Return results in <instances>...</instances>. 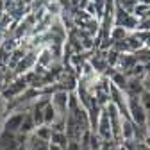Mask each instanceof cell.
Returning <instances> with one entry per match:
<instances>
[{
  "mask_svg": "<svg viewBox=\"0 0 150 150\" xmlns=\"http://www.w3.org/2000/svg\"><path fill=\"white\" fill-rule=\"evenodd\" d=\"M68 95H70V91H63V89L50 93V105L54 107L57 116H66L68 115Z\"/></svg>",
  "mask_w": 150,
  "mask_h": 150,
  "instance_id": "5",
  "label": "cell"
},
{
  "mask_svg": "<svg viewBox=\"0 0 150 150\" xmlns=\"http://www.w3.org/2000/svg\"><path fill=\"white\" fill-rule=\"evenodd\" d=\"M134 57H136V63H138V64L150 66V48L143 47V48L136 50V52H134Z\"/></svg>",
  "mask_w": 150,
  "mask_h": 150,
  "instance_id": "13",
  "label": "cell"
},
{
  "mask_svg": "<svg viewBox=\"0 0 150 150\" xmlns=\"http://www.w3.org/2000/svg\"><path fill=\"white\" fill-rule=\"evenodd\" d=\"M48 141L41 139V138H38L34 132L27 136L25 139V150H48Z\"/></svg>",
  "mask_w": 150,
  "mask_h": 150,
  "instance_id": "10",
  "label": "cell"
},
{
  "mask_svg": "<svg viewBox=\"0 0 150 150\" xmlns=\"http://www.w3.org/2000/svg\"><path fill=\"white\" fill-rule=\"evenodd\" d=\"M127 34H129V32H127L125 29H122V27H112V30H111V34H109V40H111L112 43H116V41L125 40Z\"/></svg>",
  "mask_w": 150,
  "mask_h": 150,
  "instance_id": "17",
  "label": "cell"
},
{
  "mask_svg": "<svg viewBox=\"0 0 150 150\" xmlns=\"http://www.w3.org/2000/svg\"><path fill=\"white\" fill-rule=\"evenodd\" d=\"M27 88H29V84H27V79L25 77H16L14 81H11L7 86L2 88L0 97H2L6 102H11V100H14V98L20 97Z\"/></svg>",
  "mask_w": 150,
  "mask_h": 150,
  "instance_id": "3",
  "label": "cell"
},
{
  "mask_svg": "<svg viewBox=\"0 0 150 150\" xmlns=\"http://www.w3.org/2000/svg\"><path fill=\"white\" fill-rule=\"evenodd\" d=\"M52 127L50 125H38L36 129H34V134L38 136V138H41V139H45V141H48L50 143V138H52Z\"/></svg>",
  "mask_w": 150,
  "mask_h": 150,
  "instance_id": "14",
  "label": "cell"
},
{
  "mask_svg": "<svg viewBox=\"0 0 150 150\" xmlns=\"http://www.w3.org/2000/svg\"><path fill=\"white\" fill-rule=\"evenodd\" d=\"M138 22L139 20L132 13H127V11L115 6V14H112V23H115V27H122L127 32H134L138 29Z\"/></svg>",
  "mask_w": 150,
  "mask_h": 150,
  "instance_id": "2",
  "label": "cell"
},
{
  "mask_svg": "<svg viewBox=\"0 0 150 150\" xmlns=\"http://www.w3.org/2000/svg\"><path fill=\"white\" fill-rule=\"evenodd\" d=\"M146 145H150V118L146 120Z\"/></svg>",
  "mask_w": 150,
  "mask_h": 150,
  "instance_id": "26",
  "label": "cell"
},
{
  "mask_svg": "<svg viewBox=\"0 0 150 150\" xmlns=\"http://www.w3.org/2000/svg\"><path fill=\"white\" fill-rule=\"evenodd\" d=\"M55 118H57V115H55L54 107H52L50 102H48V105L43 109V125H52V123L55 122Z\"/></svg>",
  "mask_w": 150,
  "mask_h": 150,
  "instance_id": "16",
  "label": "cell"
},
{
  "mask_svg": "<svg viewBox=\"0 0 150 150\" xmlns=\"http://www.w3.org/2000/svg\"><path fill=\"white\" fill-rule=\"evenodd\" d=\"M91 2H93V4H97V6H98V9H102V11H104V4H105V0H91Z\"/></svg>",
  "mask_w": 150,
  "mask_h": 150,
  "instance_id": "27",
  "label": "cell"
},
{
  "mask_svg": "<svg viewBox=\"0 0 150 150\" xmlns=\"http://www.w3.org/2000/svg\"><path fill=\"white\" fill-rule=\"evenodd\" d=\"M48 150H64V148H63V146H59V145L50 143V145H48Z\"/></svg>",
  "mask_w": 150,
  "mask_h": 150,
  "instance_id": "28",
  "label": "cell"
},
{
  "mask_svg": "<svg viewBox=\"0 0 150 150\" xmlns=\"http://www.w3.org/2000/svg\"><path fill=\"white\" fill-rule=\"evenodd\" d=\"M50 143H54V145H59V146H66V143H68V138H66V134L64 132H52V138H50Z\"/></svg>",
  "mask_w": 150,
  "mask_h": 150,
  "instance_id": "19",
  "label": "cell"
},
{
  "mask_svg": "<svg viewBox=\"0 0 150 150\" xmlns=\"http://www.w3.org/2000/svg\"><path fill=\"white\" fill-rule=\"evenodd\" d=\"M122 146L125 150H150V145H146L145 141H136V139H130L122 143Z\"/></svg>",
  "mask_w": 150,
  "mask_h": 150,
  "instance_id": "15",
  "label": "cell"
},
{
  "mask_svg": "<svg viewBox=\"0 0 150 150\" xmlns=\"http://www.w3.org/2000/svg\"><path fill=\"white\" fill-rule=\"evenodd\" d=\"M36 63H38V50H27L13 71L16 77H23V75H27L29 71H32L36 68Z\"/></svg>",
  "mask_w": 150,
  "mask_h": 150,
  "instance_id": "4",
  "label": "cell"
},
{
  "mask_svg": "<svg viewBox=\"0 0 150 150\" xmlns=\"http://www.w3.org/2000/svg\"><path fill=\"white\" fill-rule=\"evenodd\" d=\"M120 150H125V148H123V146H122V145H120Z\"/></svg>",
  "mask_w": 150,
  "mask_h": 150,
  "instance_id": "30",
  "label": "cell"
},
{
  "mask_svg": "<svg viewBox=\"0 0 150 150\" xmlns=\"http://www.w3.org/2000/svg\"><path fill=\"white\" fill-rule=\"evenodd\" d=\"M136 30H141V32H150V18H141L138 22V29Z\"/></svg>",
  "mask_w": 150,
  "mask_h": 150,
  "instance_id": "22",
  "label": "cell"
},
{
  "mask_svg": "<svg viewBox=\"0 0 150 150\" xmlns=\"http://www.w3.org/2000/svg\"><path fill=\"white\" fill-rule=\"evenodd\" d=\"M143 82L139 77H129L127 79V86H125V95L127 97H141L143 93Z\"/></svg>",
  "mask_w": 150,
  "mask_h": 150,
  "instance_id": "9",
  "label": "cell"
},
{
  "mask_svg": "<svg viewBox=\"0 0 150 150\" xmlns=\"http://www.w3.org/2000/svg\"><path fill=\"white\" fill-rule=\"evenodd\" d=\"M139 102H141V105H143V109H145V112H146V116L150 118V93H148V91H143V93H141Z\"/></svg>",
  "mask_w": 150,
  "mask_h": 150,
  "instance_id": "20",
  "label": "cell"
},
{
  "mask_svg": "<svg viewBox=\"0 0 150 150\" xmlns=\"http://www.w3.org/2000/svg\"><path fill=\"white\" fill-rule=\"evenodd\" d=\"M100 150H120V143L115 139H105V141H102Z\"/></svg>",
  "mask_w": 150,
  "mask_h": 150,
  "instance_id": "21",
  "label": "cell"
},
{
  "mask_svg": "<svg viewBox=\"0 0 150 150\" xmlns=\"http://www.w3.org/2000/svg\"><path fill=\"white\" fill-rule=\"evenodd\" d=\"M23 115L25 112H7V116L4 118L0 129L7 130V132H13V134H18L20 132V125H22V120H23Z\"/></svg>",
  "mask_w": 150,
  "mask_h": 150,
  "instance_id": "6",
  "label": "cell"
},
{
  "mask_svg": "<svg viewBox=\"0 0 150 150\" xmlns=\"http://www.w3.org/2000/svg\"><path fill=\"white\" fill-rule=\"evenodd\" d=\"M141 82H143V89L150 93V66H146V71H145V75H143Z\"/></svg>",
  "mask_w": 150,
  "mask_h": 150,
  "instance_id": "23",
  "label": "cell"
},
{
  "mask_svg": "<svg viewBox=\"0 0 150 150\" xmlns=\"http://www.w3.org/2000/svg\"><path fill=\"white\" fill-rule=\"evenodd\" d=\"M102 141L105 139H112V134H111V123H109V118L105 115V111L102 109L100 112V118H98V123H97V132H95Z\"/></svg>",
  "mask_w": 150,
  "mask_h": 150,
  "instance_id": "7",
  "label": "cell"
},
{
  "mask_svg": "<svg viewBox=\"0 0 150 150\" xmlns=\"http://www.w3.org/2000/svg\"><path fill=\"white\" fill-rule=\"evenodd\" d=\"M136 0H115V6L116 7H120V9H123V11H127V13H132L134 11V7H136Z\"/></svg>",
  "mask_w": 150,
  "mask_h": 150,
  "instance_id": "18",
  "label": "cell"
},
{
  "mask_svg": "<svg viewBox=\"0 0 150 150\" xmlns=\"http://www.w3.org/2000/svg\"><path fill=\"white\" fill-rule=\"evenodd\" d=\"M138 63H136V57H134V54H120L118 55V61H116V66H115V70H118V71H122V73H129L130 70H132L134 66H136Z\"/></svg>",
  "mask_w": 150,
  "mask_h": 150,
  "instance_id": "8",
  "label": "cell"
},
{
  "mask_svg": "<svg viewBox=\"0 0 150 150\" xmlns=\"http://www.w3.org/2000/svg\"><path fill=\"white\" fill-rule=\"evenodd\" d=\"M127 111H129V120L134 125H141V127L146 125L148 116L139 102V97H127Z\"/></svg>",
  "mask_w": 150,
  "mask_h": 150,
  "instance_id": "1",
  "label": "cell"
},
{
  "mask_svg": "<svg viewBox=\"0 0 150 150\" xmlns=\"http://www.w3.org/2000/svg\"><path fill=\"white\" fill-rule=\"evenodd\" d=\"M6 116H7V102L0 97V125H2V122H4Z\"/></svg>",
  "mask_w": 150,
  "mask_h": 150,
  "instance_id": "24",
  "label": "cell"
},
{
  "mask_svg": "<svg viewBox=\"0 0 150 150\" xmlns=\"http://www.w3.org/2000/svg\"><path fill=\"white\" fill-rule=\"evenodd\" d=\"M34 129H36V123H34V120H32V116H30V112L27 111L25 115H23V120H22V125H20V132H18V134L29 136V134L34 132Z\"/></svg>",
  "mask_w": 150,
  "mask_h": 150,
  "instance_id": "12",
  "label": "cell"
},
{
  "mask_svg": "<svg viewBox=\"0 0 150 150\" xmlns=\"http://www.w3.org/2000/svg\"><path fill=\"white\" fill-rule=\"evenodd\" d=\"M64 150H81V145H79V141H68Z\"/></svg>",
  "mask_w": 150,
  "mask_h": 150,
  "instance_id": "25",
  "label": "cell"
},
{
  "mask_svg": "<svg viewBox=\"0 0 150 150\" xmlns=\"http://www.w3.org/2000/svg\"><path fill=\"white\" fill-rule=\"evenodd\" d=\"M130 139H134V123L129 118H123L122 120V141H120V145L125 141H130Z\"/></svg>",
  "mask_w": 150,
  "mask_h": 150,
  "instance_id": "11",
  "label": "cell"
},
{
  "mask_svg": "<svg viewBox=\"0 0 150 150\" xmlns=\"http://www.w3.org/2000/svg\"><path fill=\"white\" fill-rule=\"evenodd\" d=\"M2 73H4V66L0 64V89H2Z\"/></svg>",
  "mask_w": 150,
  "mask_h": 150,
  "instance_id": "29",
  "label": "cell"
}]
</instances>
